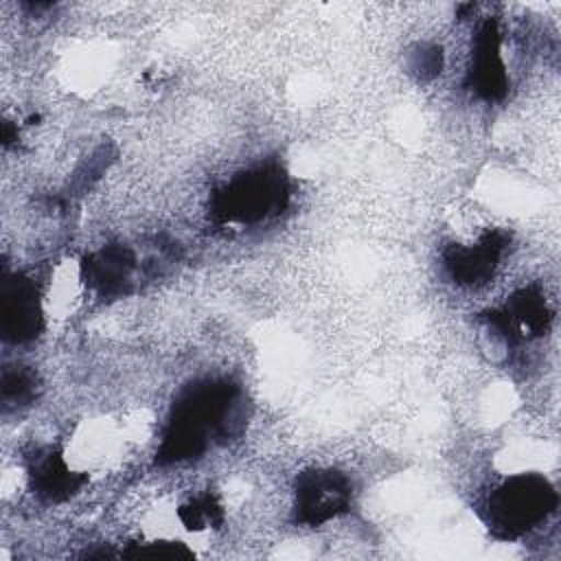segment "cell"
I'll return each instance as SVG.
<instances>
[{
  "label": "cell",
  "instance_id": "6da1fadb",
  "mask_svg": "<svg viewBox=\"0 0 561 561\" xmlns=\"http://www.w3.org/2000/svg\"><path fill=\"white\" fill-rule=\"evenodd\" d=\"M234 397L237 388L221 379L191 386L173 408L158 449V460L180 462L204 454L208 438L228 427Z\"/></svg>",
  "mask_w": 561,
  "mask_h": 561
},
{
  "label": "cell",
  "instance_id": "7a4b0ae2",
  "mask_svg": "<svg viewBox=\"0 0 561 561\" xmlns=\"http://www.w3.org/2000/svg\"><path fill=\"white\" fill-rule=\"evenodd\" d=\"M557 506V491L537 473H517L486 497L484 524L497 539H515L541 524Z\"/></svg>",
  "mask_w": 561,
  "mask_h": 561
},
{
  "label": "cell",
  "instance_id": "3957f363",
  "mask_svg": "<svg viewBox=\"0 0 561 561\" xmlns=\"http://www.w3.org/2000/svg\"><path fill=\"white\" fill-rule=\"evenodd\" d=\"M289 199L287 178L278 167H259L234 175L213 199V213L224 224H259L278 215Z\"/></svg>",
  "mask_w": 561,
  "mask_h": 561
},
{
  "label": "cell",
  "instance_id": "277c9868",
  "mask_svg": "<svg viewBox=\"0 0 561 561\" xmlns=\"http://www.w3.org/2000/svg\"><path fill=\"white\" fill-rule=\"evenodd\" d=\"M351 480L335 469H311L296 482V519L320 526L351 506Z\"/></svg>",
  "mask_w": 561,
  "mask_h": 561
},
{
  "label": "cell",
  "instance_id": "5b68a950",
  "mask_svg": "<svg viewBox=\"0 0 561 561\" xmlns=\"http://www.w3.org/2000/svg\"><path fill=\"white\" fill-rule=\"evenodd\" d=\"M491 327L508 342H524L546 331L550 309L543 294L535 287L517 291L502 309L489 311Z\"/></svg>",
  "mask_w": 561,
  "mask_h": 561
},
{
  "label": "cell",
  "instance_id": "8992f818",
  "mask_svg": "<svg viewBox=\"0 0 561 561\" xmlns=\"http://www.w3.org/2000/svg\"><path fill=\"white\" fill-rule=\"evenodd\" d=\"M42 329V307L31 278L15 274L2 280V333L11 342H26Z\"/></svg>",
  "mask_w": 561,
  "mask_h": 561
},
{
  "label": "cell",
  "instance_id": "52a82bcc",
  "mask_svg": "<svg viewBox=\"0 0 561 561\" xmlns=\"http://www.w3.org/2000/svg\"><path fill=\"white\" fill-rule=\"evenodd\" d=\"M467 85L484 101H497L506 94L508 77L502 59V39L495 22H486L476 39V53Z\"/></svg>",
  "mask_w": 561,
  "mask_h": 561
},
{
  "label": "cell",
  "instance_id": "ba28073f",
  "mask_svg": "<svg viewBox=\"0 0 561 561\" xmlns=\"http://www.w3.org/2000/svg\"><path fill=\"white\" fill-rule=\"evenodd\" d=\"M502 232H486L471 245H451L445 252V267L460 285H480L493 276V270L504 250Z\"/></svg>",
  "mask_w": 561,
  "mask_h": 561
},
{
  "label": "cell",
  "instance_id": "9c48e42d",
  "mask_svg": "<svg viewBox=\"0 0 561 561\" xmlns=\"http://www.w3.org/2000/svg\"><path fill=\"white\" fill-rule=\"evenodd\" d=\"M136 272V256L125 245H105L83 263L85 283L101 296H121L129 289Z\"/></svg>",
  "mask_w": 561,
  "mask_h": 561
},
{
  "label": "cell",
  "instance_id": "30bf717a",
  "mask_svg": "<svg viewBox=\"0 0 561 561\" xmlns=\"http://www.w3.org/2000/svg\"><path fill=\"white\" fill-rule=\"evenodd\" d=\"M28 476L35 493L50 502L68 500L85 482V476L81 471H75L70 462L55 449L37 451L31 458Z\"/></svg>",
  "mask_w": 561,
  "mask_h": 561
},
{
  "label": "cell",
  "instance_id": "8fae6325",
  "mask_svg": "<svg viewBox=\"0 0 561 561\" xmlns=\"http://www.w3.org/2000/svg\"><path fill=\"white\" fill-rule=\"evenodd\" d=\"M178 517L186 530L199 533L206 528H217L224 522V508L215 495L204 493L182 504L178 511Z\"/></svg>",
  "mask_w": 561,
  "mask_h": 561
},
{
  "label": "cell",
  "instance_id": "7c38bea8",
  "mask_svg": "<svg viewBox=\"0 0 561 561\" xmlns=\"http://www.w3.org/2000/svg\"><path fill=\"white\" fill-rule=\"evenodd\" d=\"M123 557H158V559H188L193 552L180 541H140L129 543Z\"/></svg>",
  "mask_w": 561,
  "mask_h": 561
},
{
  "label": "cell",
  "instance_id": "4fadbf2b",
  "mask_svg": "<svg viewBox=\"0 0 561 561\" xmlns=\"http://www.w3.org/2000/svg\"><path fill=\"white\" fill-rule=\"evenodd\" d=\"M35 394V377L26 370H7L2 377L4 403H24Z\"/></svg>",
  "mask_w": 561,
  "mask_h": 561
}]
</instances>
